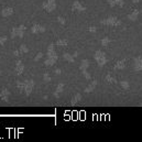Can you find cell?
<instances>
[{"label": "cell", "instance_id": "obj_1", "mask_svg": "<svg viewBox=\"0 0 142 142\" xmlns=\"http://www.w3.org/2000/svg\"><path fill=\"white\" fill-rule=\"evenodd\" d=\"M100 23L102 25H109V26H119L121 25V21L119 20L117 17H114V15H110L106 19H102L100 20Z\"/></svg>", "mask_w": 142, "mask_h": 142}, {"label": "cell", "instance_id": "obj_2", "mask_svg": "<svg viewBox=\"0 0 142 142\" xmlns=\"http://www.w3.org/2000/svg\"><path fill=\"white\" fill-rule=\"evenodd\" d=\"M94 58L97 62V64L102 67L104 65L107 64V57H106V53L102 51H96L94 54Z\"/></svg>", "mask_w": 142, "mask_h": 142}, {"label": "cell", "instance_id": "obj_3", "mask_svg": "<svg viewBox=\"0 0 142 142\" xmlns=\"http://www.w3.org/2000/svg\"><path fill=\"white\" fill-rule=\"evenodd\" d=\"M26 30V26L25 25H19V26H15V28H12L11 30V38H15V36H19V38H23L24 35V32Z\"/></svg>", "mask_w": 142, "mask_h": 142}, {"label": "cell", "instance_id": "obj_4", "mask_svg": "<svg viewBox=\"0 0 142 142\" xmlns=\"http://www.w3.org/2000/svg\"><path fill=\"white\" fill-rule=\"evenodd\" d=\"M42 8L45 10L46 12H53L56 8V1L55 0H45L42 3Z\"/></svg>", "mask_w": 142, "mask_h": 142}, {"label": "cell", "instance_id": "obj_5", "mask_svg": "<svg viewBox=\"0 0 142 142\" xmlns=\"http://www.w3.org/2000/svg\"><path fill=\"white\" fill-rule=\"evenodd\" d=\"M23 83H24V95L30 96L33 91V88H34V81L33 79H25Z\"/></svg>", "mask_w": 142, "mask_h": 142}, {"label": "cell", "instance_id": "obj_6", "mask_svg": "<svg viewBox=\"0 0 142 142\" xmlns=\"http://www.w3.org/2000/svg\"><path fill=\"white\" fill-rule=\"evenodd\" d=\"M46 55H48V57L58 59V56H57V54H56V52H55V44H54V43H51V44L49 45Z\"/></svg>", "mask_w": 142, "mask_h": 142}, {"label": "cell", "instance_id": "obj_7", "mask_svg": "<svg viewBox=\"0 0 142 142\" xmlns=\"http://www.w3.org/2000/svg\"><path fill=\"white\" fill-rule=\"evenodd\" d=\"M31 32L33 34H40V33H44L45 32V28L39 23H34L31 28Z\"/></svg>", "mask_w": 142, "mask_h": 142}, {"label": "cell", "instance_id": "obj_8", "mask_svg": "<svg viewBox=\"0 0 142 142\" xmlns=\"http://www.w3.org/2000/svg\"><path fill=\"white\" fill-rule=\"evenodd\" d=\"M23 71H24V64L22 63L21 59H18V61L15 62V66H14V73L15 75H21Z\"/></svg>", "mask_w": 142, "mask_h": 142}, {"label": "cell", "instance_id": "obj_9", "mask_svg": "<svg viewBox=\"0 0 142 142\" xmlns=\"http://www.w3.org/2000/svg\"><path fill=\"white\" fill-rule=\"evenodd\" d=\"M0 99L5 102H8L10 99V91L8 88H2L0 91Z\"/></svg>", "mask_w": 142, "mask_h": 142}, {"label": "cell", "instance_id": "obj_10", "mask_svg": "<svg viewBox=\"0 0 142 142\" xmlns=\"http://www.w3.org/2000/svg\"><path fill=\"white\" fill-rule=\"evenodd\" d=\"M72 10H73V11L83 12V11H85V10H86V8L78 1V0H76V1H74V2H73V5H72Z\"/></svg>", "mask_w": 142, "mask_h": 142}, {"label": "cell", "instance_id": "obj_11", "mask_svg": "<svg viewBox=\"0 0 142 142\" xmlns=\"http://www.w3.org/2000/svg\"><path fill=\"white\" fill-rule=\"evenodd\" d=\"M133 68L135 71H142V57L138 56L133 59Z\"/></svg>", "mask_w": 142, "mask_h": 142}, {"label": "cell", "instance_id": "obj_12", "mask_svg": "<svg viewBox=\"0 0 142 142\" xmlns=\"http://www.w3.org/2000/svg\"><path fill=\"white\" fill-rule=\"evenodd\" d=\"M13 12H14V10H13L12 7H6V8L2 9L1 14H2V17H5V18H8V17L13 14Z\"/></svg>", "mask_w": 142, "mask_h": 142}, {"label": "cell", "instance_id": "obj_13", "mask_svg": "<svg viewBox=\"0 0 142 142\" xmlns=\"http://www.w3.org/2000/svg\"><path fill=\"white\" fill-rule=\"evenodd\" d=\"M97 84H98V82L96 81V79H94V81H92V82L90 83V84H89V85L87 86V87L85 88V90H84V91L86 92V94H89V92L94 91V89L96 88V86H97Z\"/></svg>", "mask_w": 142, "mask_h": 142}, {"label": "cell", "instance_id": "obj_14", "mask_svg": "<svg viewBox=\"0 0 142 142\" xmlns=\"http://www.w3.org/2000/svg\"><path fill=\"white\" fill-rule=\"evenodd\" d=\"M64 87H65V85L63 84V83H59V84L56 86V89H55V91H54V96H55L56 98H58L59 95L63 92V90H64Z\"/></svg>", "mask_w": 142, "mask_h": 142}, {"label": "cell", "instance_id": "obj_15", "mask_svg": "<svg viewBox=\"0 0 142 142\" xmlns=\"http://www.w3.org/2000/svg\"><path fill=\"white\" fill-rule=\"evenodd\" d=\"M125 67V58L119 59V61L116 62V64L114 66L115 69H123Z\"/></svg>", "mask_w": 142, "mask_h": 142}, {"label": "cell", "instance_id": "obj_16", "mask_svg": "<svg viewBox=\"0 0 142 142\" xmlns=\"http://www.w3.org/2000/svg\"><path fill=\"white\" fill-rule=\"evenodd\" d=\"M82 99H83V96L81 94H75L71 98V101H69V102H71V105H76V104H78Z\"/></svg>", "mask_w": 142, "mask_h": 142}, {"label": "cell", "instance_id": "obj_17", "mask_svg": "<svg viewBox=\"0 0 142 142\" xmlns=\"http://www.w3.org/2000/svg\"><path fill=\"white\" fill-rule=\"evenodd\" d=\"M139 13H140V11L137 10V9H134L131 13H129V14H128L129 20H130V21H135V20L138 19V17H139Z\"/></svg>", "mask_w": 142, "mask_h": 142}, {"label": "cell", "instance_id": "obj_18", "mask_svg": "<svg viewBox=\"0 0 142 142\" xmlns=\"http://www.w3.org/2000/svg\"><path fill=\"white\" fill-rule=\"evenodd\" d=\"M89 67V61L88 59H83L81 65H79V69L83 72V71H87V68Z\"/></svg>", "mask_w": 142, "mask_h": 142}, {"label": "cell", "instance_id": "obj_19", "mask_svg": "<svg viewBox=\"0 0 142 142\" xmlns=\"http://www.w3.org/2000/svg\"><path fill=\"white\" fill-rule=\"evenodd\" d=\"M15 85H17V88H18V90L21 92V94H24V83L21 82V81H17Z\"/></svg>", "mask_w": 142, "mask_h": 142}, {"label": "cell", "instance_id": "obj_20", "mask_svg": "<svg viewBox=\"0 0 142 142\" xmlns=\"http://www.w3.org/2000/svg\"><path fill=\"white\" fill-rule=\"evenodd\" d=\"M63 57H64L65 61H67V62H69V63L75 62V57H74V55L69 54V53H64V54H63Z\"/></svg>", "mask_w": 142, "mask_h": 142}, {"label": "cell", "instance_id": "obj_21", "mask_svg": "<svg viewBox=\"0 0 142 142\" xmlns=\"http://www.w3.org/2000/svg\"><path fill=\"white\" fill-rule=\"evenodd\" d=\"M56 62H57V59L51 58V57H48V58H46L45 61H44V65H45V66H53Z\"/></svg>", "mask_w": 142, "mask_h": 142}, {"label": "cell", "instance_id": "obj_22", "mask_svg": "<svg viewBox=\"0 0 142 142\" xmlns=\"http://www.w3.org/2000/svg\"><path fill=\"white\" fill-rule=\"evenodd\" d=\"M106 82L109 83V84H115V83H117L116 78L111 74H107V75H106Z\"/></svg>", "mask_w": 142, "mask_h": 142}, {"label": "cell", "instance_id": "obj_23", "mask_svg": "<svg viewBox=\"0 0 142 142\" xmlns=\"http://www.w3.org/2000/svg\"><path fill=\"white\" fill-rule=\"evenodd\" d=\"M57 46H66L68 44V41L66 39H59V40H57L56 41V43H55Z\"/></svg>", "mask_w": 142, "mask_h": 142}, {"label": "cell", "instance_id": "obj_24", "mask_svg": "<svg viewBox=\"0 0 142 142\" xmlns=\"http://www.w3.org/2000/svg\"><path fill=\"white\" fill-rule=\"evenodd\" d=\"M119 84H120V87L122 89H124V90H128V89L130 88V84H129L128 81H121Z\"/></svg>", "mask_w": 142, "mask_h": 142}, {"label": "cell", "instance_id": "obj_25", "mask_svg": "<svg viewBox=\"0 0 142 142\" xmlns=\"http://www.w3.org/2000/svg\"><path fill=\"white\" fill-rule=\"evenodd\" d=\"M110 42H111V40H110V38H108V36H105V38H102L101 41H100L102 46H108Z\"/></svg>", "mask_w": 142, "mask_h": 142}, {"label": "cell", "instance_id": "obj_26", "mask_svg": "<svg viewBox=\"0 0 142 142\" xmlns=\"http://www.w3.org/2000/svg\"><path fill=\"white\" fill-rule=\"evenodd\" d=\"M19 51L21 53H23V54H25V53L29 52V48L25 44H21V45H20V48H19Z\"/></svg>", "mask_w": 142, "mask_h": 142}, {"label": "cell", "instance_id": "obj_27", "mask_svg": "<svg viewBox=\"0 0 142 142\" xmlns=\"http://www.w3.org/2000/svg\"><path fill=\"white\" fill-rule=\"evenodd\" d=\"M43 81L46 83L51 82V75H50L49 73H44V74H43Z\"/></svg>", "mask_w": 142, "mask_h": 142}, {"label": "cell", "instance_id": "obj_28", "mask_svg": "<svg viewBox=\"0 0 142 142\" xmlns=\"http://www.w3.org/2000/svg\"><path fill=\"white\" fill-rule=\"evenodd\" d=\"M42 57H43V53H42V52H39L38 54H36V55L34 56L33 61H34V62H38V61H40V59H41Z\"/></svg>", "mask_w": 142, "mask_h": 142}, {"label": "cell", "instance_id": "obj_29", "mask_svg": "<svg viewBox=\"0 0 142 142\" xmlns=\"http://www.w3.org/2000/svg\"><path fill=\"white\" fill-rule=\"evenodd\" d=\"M82 73H83V76H84V77H85L86 79H87V81H90V79H91V75L89 74V73H88L87 71H83Z\"/></svg>", "mask_w": 142, "mask_h": 142}, {"label": "cell", "instance_id": "obj_30", "mask_svg": "<svg viewBox=\"0 0 142 142\" xmlns=\"http://www.w3.org/2000/svg\"><path fill=\"white\" fill-rule=\"evenodd\" d=\"M7 42V36L6 35H0V45L5 44Z\"/></svg>", "mask_w": 142, "mask_h": 142}, {"label": "cell", "instance_id": "obj_31", "mask_svg": "<svg viewBox=\"0 0 142 142\" xmlns=\"http://www.w3.org/2000/svg\"><path fill=\"white\" fill-rule=\"evenodd\" d=\"M124 5V0H116V6H118V7H123Z\"/></svg>", "mask_w": 142, "mask_h": 142}, {"label": "cell", "instance_id": "obj_32", "mask_svg": "<svg viewBox=\"0 0 142 142\" xmlns=\"http://www.w3.org/2000/svg\"><path fill=\"white\" fill-rule=\"evenodd\" d=\"M57 21L61 23L62 25H65V22H66V21H65V19L63 18V17H57Z\"/></svg>", "mask_w": 142, "mask_h": 142}, {"label": "cell", "instance_id": "obj_33", "mask_svg": "<svg viewBox=\"0 0 142 142\" xmlns=\"http://www.w3.org/2000/svg\"><path fill=\"white\" fill-rule=\"evenodd\" d=\"M107 2H108V5L111 7H116V0H107Z\"/></svg>", "mask_w": 142, "mask_h": 142}, {"label": "cell", "instance_id": "obj_34", "mask_svg": "<svg viewBox=\"0 0 142 142\" xmlns=\"http://www.w3.org/2000/svg\"><path fill=\"white\" fill-rule=\"evenodd\" d=\"M88 31L91 32V33H95L96 31H97V28H96V26H89V28H88Z\"/></svg>", "mask_w": 142, "mask_h": 142}, {"label": "cell", "instance_id": "obj_35", "mask_svg": "<svg viewBox=\"0 0 142 142\" xmlns=\"http://www.w3.org/2000/svg\"><path fill=\"white\" fill-rule=\"evenodd\" d=\"M20 54H21V52H20L19 50H15V51L13 52V55H14V56H19Z\"/></svg>", "mask_w": 142, "mask_h": 142}, {"label": "cell", "instance_id": "obj_36", "mask_svg": "<svg viewBox=\"0 0 142 142\" xmlns=\"http://www.w3.org/2000/svg\"><path fill=\"white\" fill-rule=\"evenodd\" d=\"M54 73H55L56 75H59V74H61V73H62V71H61V69H59V68H56L55 71H54Z\"/></svg>", "mask_w": 142, "mask_h": 142}, {"label": "cell", "instance_id": "obj_37", "mask_svg": "<svg viewBox=\"0 0 142 142\" xmlns=\"http://www.w3.org/2000/svg\"><path fill=\"white\" fill-rule=\"evenodd\" d=\"M131 1L133 2V3H139V1H140V0H131Z\"/></svg>", "mask_w": 142, "mask_h": 142}, {"label": "cell", "instance_id": "obj_38", "mask_svg": "<svg viewBox=\"0 0 142 142\" xmlns=\"http://www.w3.org/2000/svg\"><path fill=\"white\" fill-rule=\"evenodd\" d=\"M73 55H74V57H76V56H78V53L76 52V53H74V54H73Z\"/></svg>", "mask_w": 142, "mask_h": 142}, {"label": "cell", "instance_id": "obj_39", "mask_svg": "<svg viewBox=\"0 0 142 142\" xmlns=\"http://www.w3.org/2000/svg\"><path fill=\"white\" fill-rule=\"evenodd\" d=\"M2 74V71H1V69H0V75H1Z\"/></svg>", "mask_w": 142, "mask_h": 142}, {"label": "cell", "instance_id": "obj_40", "mask_svg": "<svg viewBox=\"0 0 142 142\" xmlns=\"http://www.w3.org/2000/svg\"><path fill=\"white\" fill-rule=\"evenodd\" d=\"M140 106H141V107H142V104H141V105H140Z\"/></svg>", "mask_w": 142, "mask_h": 142}]
</instances>
